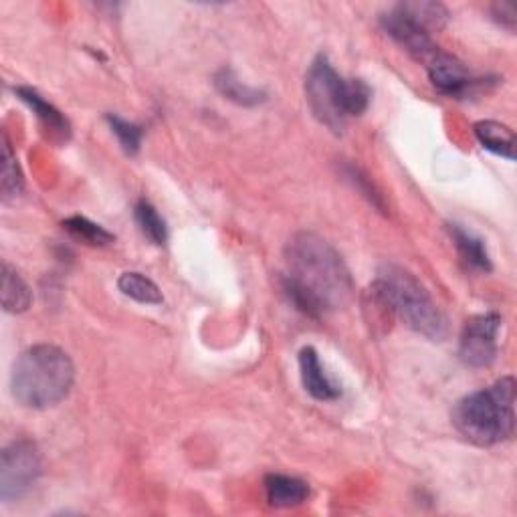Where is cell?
Here are the masks:
<instances>
[{
  "instance_id": "cell-1",
  "label": "cell",
  "mask_w": 517,
  "mask_h": 517,
  "mask_svg": "<svg viewBox=\"0 0 517 517\" xmlns=\"http://www.w3.org/2000/svg\"><path fill=\"white\" fill-rule=\"evenodd\" d=\"M285 265L281 289L301 314L322 318L352 299L350 269L324 237L307 231L293 235L285 247Z\"/></svg>"
},
{
  "instance_id": "cell-2",
  "label": "cell",
  "mask_w": 517,
  "mask_h": 517,
  "mask_svg": "<svg viewBox=\"0 0 517 517\" xmlns=\"http://www.w3.org/2000/svg\"><path fill=\"white\" fill-rule=\"evenodd\" d=\"M374 295L412 332L433 342H443L449 336L447 318L439 305L427 287L404 267L384 263L374 279Z\"/></svg>"
},
{
  "instance_id": "cell-3",
  "label": "cell",
  "mask_w": 517,
  "mask_h": 517,
  "mask_svg": "<svg viewBox=\"0 0 517 517\" xmlns=\"http://www.w3.org/2000/svg\"><path fill=\"white\" fill-rule=\"evenodd\" d=\"M75 380L71 358L57 346L27 348L13 364L11 392L27 408L43 410L67 398Z\"/></svg>"
},
{
  "instance_id": "cell-4",
  "label": "cell",
  "mask_w": 517,
  "mask_h": 517,
  "mask_svg": "<svg viewBox=\"0 0 517 517\" xmlns=\"http://www.w3.org/2000/svg\"><path fill=\"white\" fill-rule=\"evenodd\" d=\"M305 99L320 124L342 134L350 118L368 110L372 89L364 79L342 77L326 55H318L305 75Z\"/></svg>"
},
{
  "instance_id": "cell-5",
  "label": "cell",
  "mask_w": 517,
  "mask_h": 517,
  "mask_svg": "<svg viewBox=\"0 0 517 517\" xmlns=\"http://www.w3.org/2000/svg\"><path fill=\"white\" fill-rule=\"evenodd\" d=\"M457 433L473 445L493 447L515 431V380L505 376L489 388L461 398L453 408Z\"/></svg>"
},
{
  "instance_id": "cell-6",
  "label": "cell",
  "mask_w": 517,
  "mask_h": 517,
  "mask_svg": "<svg viewBox=\"0 0 517 517\" xmlns=\"http://www.w3.org/2000/svg\"><path fill=\"white\" fill-rule=\"evenodd\" d=\"M449 19V11L441 3L431 0H410L400 3L382 15L380 23L388 37H392L398 45H402L412 57L417 59H433L439 51L431 31L443 29Z\"/></svg>"
},
{
  "instance_id": "cell-7",
  "label": "cell",
  "mask_w": 517,
  "mask_h": 517,
  "mask_svg": "<svg viewBox=\"0 0 517 517\" xmlns=\"http://www.w3.org/2000/svg\"><path fill=\"white\" fill-rule=\"evenodd\" d=\"M41 455L31 441H15L0 455V499H21L41 477Z\"/></svg>"
},
{
  "instance_id": "cell-8",
  "label": "cell",
  "mask_w": 517,
  "mask_h": 517,
  "mask_svg": "<svg viewBox=\"0 0 517 517\" xmlns=\"http://www.w3.org/2000/svg\"><path fill=\"white\" fill-rule=\"evenodd\" d=\"M501 316L495 312L479 314L467 320L459 340V356L471 368H487L497 358V336L501 330Z\"/></svg>"
},
{
  "instance_id": "cell-9",
  "label": "cell",
  "mask_w": 517,
  "mask_h": 517,
  "mask_svg": "<svg viewBox=\"0 0 517 517\" xmlns=\"http://www.w3.org/2000/svg\"><path fill=\"white\" fill-rule=\"evenodd\" d=\"M427 69L433 87L449 97H465L481 83V79H475L469 69L449 53L437 51Z\"/></svg>"
},
{
  "instance_id": "cell-10",
  "label": "cell",
  "mask_w": 517,
  "mask_h": 517,
  "mask_svg": "<svg viewBox=\"0 0 517 517\" xmlns=\"http://www.w3.org/2000/svg\"><path fill=\"white\" fill-rule=\"evenodd\" d=\"M299 374H301L303 388L309 396H314L316 400H322V402L340 398L342 390L326 374L316 348L307 346L299 352Z\"/></svg>"
},
{
  "instance_id": "cell-11",
  "label": "cell",
  "mask_w": 517,
  "mask_h": 517,
  "mask_svg": "<svg viewBox=\"0 0 517 517\" xmlns=\"http://www.w3.org/2000/svg\"><path fill=\"white\" fill-rule=\"evenodd\" d=\"M447 231H449L453 245L457 247L461 259L467 263V267H471L473 271H481V273H489L493 269L491 255H489L483 239H479L475 233L467 231L465 227H461L457 223H449Z\"/></svg>"
},
{
  "instance_id": "cell-12",
  "label": "cell",
  "mask_w": 517,
  "mask_h": 517,
  "mask_svg": "<svg viewBox=\"0 0 517 517\" xmlns=\"http://www.w3.org/2000/svg\"><path fill=\"white\" fill-rule=\"evenodd\" d=\"M15 93L27 103V106L33 110V114L37 116V120L51 132L53 138L59 140H69L71 136V126L67 122V118L55 108L47 99H43L35 89L31 87H15Z\"/></svg>"
},
{
  "instance_id": "cell-13",
  "label": "cell",
  "mask_w": 517,
  "mask_h": 517,
  "mask_svg": "<svg viewBox=\"0 0 517 517\" xmlns=\"http://www.w3.org/2000/svg\"><path fill=\"white\" fill-rule=\"evenodd\" d=\"M265 495L273 507H295L307 501L309 485L303 479L271 473L265 477Z\"/></svg>"
},
{
  "instance_id": "cell-14",
  "label": "cell",
  "mask_w": 517,
  "mask_h": 517,
  "mask_svg": "<svg viewBox=\"0 0 517 517\" xmlns=\"http://www.w3.org/2000/svg\"><path fill=\"white\" fill-rule=\"evenodd\" d=\"M473 132L485 150H489L495 156L507 158L511 162L515 160V134L509 126L493 120H485V122H477Z\"/></svg>"
},
{
  "instance_id": "cell-15",
  "label": "cell",
  "mask_w": 517,
  "mask_h": 517,
  "mask_svg": "<svg viewBox=\"0 0 517 517\" xmlns=\"http://www.w3.org/2000/svg\"><path fill=\"white\" fill-rule=\"evenodd\" d=\"M215 85L221 91V95H225L227 99H231V101H235V103H239V106H245V108L259 106V103L265 101V91L243 83L237 77V73L229 67H223L215 75Z\"/></svg>"
},
{
  "instance_id": "cell-16",
  "label": "cell",
  "mask_w": 517,
  "mask_h": 517,
  "mask_svg": "<svg viewBox=\"0 0 517 517\" xmlns=\"http://www.w3.org/2000/svg\"><path fill=\"white\" fill-rule=\"evenodd\" d=\"M33 301V293L25 279L9 265L3 263V307L9 314H23Z\"/></svg>"
},
{
  "instance_id": "cell-17",
  "label": "cell",
  "mask_w": 517,
  "mask_h": 517,
  "mask_svg": "<svg viewBox=\"0 0 517 517\" xmlns=\"http://www.w3.org/2000/svg\"><path fill=\"white\" fill-rule=\"evenodd\" d=\"M118 287L126 297L144 305H160L164 301L160 287L152 279L136 271L122 273L118 279Z\"/></svg>"
},
{
  "instance_id": "cell-18",
  "label": "cell",
  "mask_w": 517,
  "mask_h": 517,
  "mask_svg": "<svg viewBox=\"0 0 517 517\" xmlns=\"http://www.w3.org/2000/svg\"><path fill=\"white\" fill-rule=\"evenodd\" d=\"M134 219L142 231V235L152 243V245H164L168 241V227L166 221L160 217V213L148 200H138L134 206Z\"/></svg>"
},
{
  "instance_id": "cell-19",
  "label": "cell",
  "mask_w": 517,
  "mask_h": 517,
  "mask_svg": "<svg viewBox=\"0 0 517 517\" xmlns=\"http://www.w3.org/2000/svg\"><path fill=\"white\" fill-rule=\"evenodd\" d=\"M63 229L71 237H75V239H79V241H83L91 247H106V245L114 243V235L110 231H106L101 225H97V223H93V221H89L81 215L65 219Z\"/></svg>"
},
{
  "instance_id": "cell-20",
  "label": "cell",
  "mask_w": 517,
  "mask_h": 517,
  "mask_svg": "<svg viewBox=\"0 0 517 517\" xmlns=\"http://www.w3.org/2000/svg\"><path fill=\"white\" fill-rule=\"evenodd\" d=\"M106 122H108L110 130L114 132V136L118 138V142H120V146H122V150H124L126 154L134 156V154L140 152L142 138H144L142 126L132 124V122H128V120H124V118H120V116H116V114H108V116H106Z\"/></svg>"
},
{
  "instance_id": "cell-21",
  "label": "cell",
  "mask_w": 517,
  "mask_h": 517,
  "mask_svg": "<svg viewBox=\"0 0 517 517\" xmlns=\"http://www.w3.org/2000/svg\"><path fill=\"white\" fill-rule=\"evenodd\" d=\"M23 186H25V180H23V172L17 164V158L13 154V148L9 144V140L5 138V144H3V198L9 200V198H15L17 194L23 192Z\"/></svg>"
},
{
  "instance_id": "cell-22",
  "label": "cell",
  "mask_w": 517,
  "mask_h": 517,
  "mask_svg": "<svg viewBox=\"0 0 517 517\" xmlns=\"http://www.w3.org/2000/svg\"><path fill=\"white\" fill-rule=\"evenodd\" d=\"M346 176L354 182V186L360 188V192H364V196H366L374 206H378L380 211H384V202H382L378 190L374 188V184H370V180H368L356 166H348V168H346Z\"/></svg>"
},
{
  "instance_id": "cell-23",
  "label": "cell",
  "mask_w": 517,
  "mask_h": 517,
  "mask_svg": "<svg viewBox=\"0 0 517 517\" xmlns=\"http://www.w3.org/2000/svg\"><path fill=\"white\" fill-rule=\"evenodd\" d=\"M493 17L501 23V27L515 31V9L513 5H495L493 7Z\"/></svg>"
}]
</instances>
